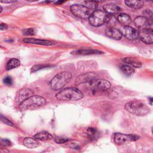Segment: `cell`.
<instances>
[{
    "label": "cell",
    "instance_id": "cell-1",
    "mask_svg": "<svg viewBox=\"0 0 153 153\" xmlns=\"http://www.w3.org/2000/svg\"><path fill=\"white\" fill-rule=\"evenodd\" d=\"M84 94L81 91L75 87L64 88L56 94V97L60 101H75L82 99Z\"/></svg>",
    "mask_w": 153,
    "mask_h": 153
},
{
    "label": "cell",
    "instance_id": "cell-2",
    "mask_svg": "<svg viewBox=\"0 0 153 153\" xmlns=\"http://www.w3.org/2000/svg\"><path fill=\"white\" fill-rule=\"evenodd\" d=\"M125 109L129 113L137 115L144 116L149 112V108L140 100H132L125 105Z\"/></svg>",
    "mask_w": 153,
    "mask_h": 153
},
{
    "label": "cell",
    "instance_id": "cell-3",
    "mask_svg": "<svg viewBox=\"0 0 153 153\" xmlns=\"http://www.w3.org/2000/svg\"><path fill=\"white\" fill-rule=\"evenodd\" d=\"M72 75L66 71L57 74L51 80L50 85L53 90H58L62 88L71 79Z\"/></svg>",
    "mask_w": 153,
    "mask_h": 153
},
{
    "label": "cell",
    "instance_id": "cell-4",
    "mask_svg": "<svg viewBox=\"0 0 153 153\" xmlns=\"http://www.w3.org/2000/svg\"><path fill=\"white\" fill-rule=\"evenodd\" d=\"M109 16L102 10H96L93 11L88 17V22L91 25L99 27L104 23H108Z\"/></svg>",
    "mask_w": 153,
    "mask_h": 153
},
{
    "label": "cell",
    "instance_id": "cell-5",
    "mask_svg": "<svg viewBox=\"0 0 153 153\" xmlns=\"http://www.w3.org/2000/svg\"><path fill=\"white\" fill-rule=\"evenodd\" d=\"M45 103L46 99L44 97L40 96H33L19 104V108L22 111H26L43 106Z\"/></svg>",
    "mask_w": 153,
    "mask_h": 153
},
{
    "label": "cell",
    "instance_id": "cell-6",
    "mask_svg": "<svg viewBox=\"0 0 153 153\" xmlns=\"http://www.w3.org/2000/svg\"><path fill=\"white\" fill-rule=\"evenodd\" d=\"M70 10L71 13L76 17L81 18V19H86L88 18L89 14V9L87 8L85 5L81 4H74L71 6Z\"/></svg>",
    "mask_w": 153,
    "mask_h": 153
},
{
    "label": "cell",
    "instance_id": "cell-7",
    "mask_svg": "<svg viewBox=\"0 0 153 153\" xmlns=\"http://www.w3.org/2000/svg\"><path fill=\"white\" fill-rule=\"evenodd\" d=\"M139 137L136 135L116 133L114 135V141L117 145H123L129 142L135 141L137 140Z\"/></svg>",
    "mask_w": 153,
    "mask_h": 153
},
{
    "label": "cell",
    "instance_id": "cell-8",
    "mask_svg": "<svg viewBox=\"0 0 153 153\" xmlns=\"http://www.w3.org/2000/svg\"><path fill=\"white\" fill-rule=\"evenodd\" d=\"M139 37L146 44H153V29L150 28H142L139 31Z\"/></svg>",
    "mask_w": 153,
    "mask_h": 153
},
{
    "label": "cell",
    "instance_id": "cell-9",
    "mask_svg": "<svg viewBox=\"0 0 153 153\" xmlns=\"http://www.w3.org/2000/svg\"><path fill=\"white\" fill-rule=\"evenodd\" d=\"M98 75L94 72H87L78 76L75 79V84L79 85L85 82H91L97 80Z\"/></svg>",
    "mask_w": 153,
    "mask_h": 153
},
{
    "label": "cell",
    "instance_id": "cell-10",
    "mask_svg": "<svg viewBox=\"0 0 153 153\" xmlns=\"http://www.w3.org/2000/svg\"><path fill=\"white\" fill-rule=\"evenodd\" d=\"M33 91L30 88H22L20 90L16 96V102L20 104L26 99L33 96Z\"/></svg>",
    "mask_w": 153,
    "mask_h": 153
},
{
    "label": "cell",
    "instance_id": "cell-11",
    "mask_svg": "<svg viewBox=\"0 0 153 153\" xmlns=\"http://www.w3.org/2000/svg\"><path fill=\"white\" fill-rule=\"evenodd\" d=\"M122 33L129 40H134L139 36V31L130 26H124Z\"/></svg>",
    "mask_w": 153,
    "mask_h": 153
},
{
    "label": "cell",
    "instance_id": "cell-12",
    "mask_svg": "<svg viewBox=\"0 0 153 153\" xmlns=\"http://www.w3.org/2000/svg\"><path fill=\"white\" fill-rule=\"evenodd\" d=\"M23 41L26 43L33 44L37 45H52L56 44V43L53 41L46 40V39H40L36 38H27L23 39Z\"/></svg>",
    "mask_w": 153,
    "mask_h": 153
},
{
    "label": "cell",
    "instance_id": "cell-13",
    "mask_svg": "<svg viewBox=\"0 0 153 153\" xmlns=\"http://www.w3.org/2000/svg\"><path fill=\"white\" fill-rule=\"evenodd\" d=\"M106 35L112 39L115 40L121 39L123 36L122 32L118 29L115 27H109L105 31Z\"/></svg>",
    "mask_w": 153,
    "mask_h": 153
},
{
    "label": "cell",
    "instance_id": "cell-14",
    "mask_svg": "<svg viewBox=\"0 0 153 153\" xmlns=\"http://www.w3.org/2000/svg\"><path fill=\"white\" fill-rule=\"evenodd\" d=\"M94 87L99 90L105 91L109 89L111 84L109 81L105 79H97L94 81Z\"/></svg>",
    "mask_w": 153,
    "mask_h": 153
},
{
    "label": "cell",
    "instance_id": "cell-15",
    "mask_svg": "<svg viewBox=\"0 0 153 153\" xmlns=\"http://www.w3.org/2000/svg\"><path fill=\"white\" fill-rule=\"evenodd\" d=\"M104 11L109 14H115L118 13L121 10V8L114 4H106L103 6Z\"/></svg>",
    "mask_w": 153,
    "mask_h": 153
},
{
    "label": "cell",
    "instance_id": "cell-16",
    "mask_svg": "<svg viewBox=\"0 0 153 153\" xmlns=\"http://www.w3.org/2000/svg\"><path fill=\"white\" fill-rule=\"evenodd\" d=\"M103 53L102 52L92 49H81L78 50L76 51H74L71 52L72 54L76 55H90V54H100Z\"/></svg>",
    "mask_w": 153,
    "mask_h": 153
},
{
    "label": "cell",
    "instance_id": "cell-17",
    "mask_svg": "<svg viewBox=\"0 0 153 153\" xmlns=\"http://www.w3.org/2000/svg\"><path fill=\"white\" fill-rule=\"evenodd\" d=\"M122 60L124 63L127 64L128 65H129L135 68H140L142 66L141 62L134 57H127L123 59Z\"/></svg>",
    "mask_w": 153,
    "mask_h": 153
},
{
    "label": "cell",
    "instance_id": "cell-18",
    "mask_svg": "<svg viewBox=\"0 0 153 153\" xmlns=\"http://www.w3.org/2000/svg\"><path fill=\"white\" fill-rule=\"evenodd\" d=\"M23 145L28 148L33 149L38 146L39 142L32 137H26L23 140Z\"/></svg>",
    "mask_w": 153,
    "mask_h": 153
},
{
    "label": "cell",
    "instance_id": "cell-19",
    "mask_svg": "<svg viewBox=\"0 0 153 153\" xmlns=\"http://www.w3.org/2000/svg\"><path fill=\"white\" fill-rule=\"evenodd\" d=\"M125 4L127 5V6L134 9L141 8L144 5V2L142 1L127 0L125 1Z\"/></svg>",
    "mask_w": 153,
    "mask_h": 153
},
{
    "label": "cell",
    "instance_id": "cell-20",
    "mask_svg": "<svg viewBox=\"0 0 153 153\" xmlns=\"http://www.w3.org/2000/svg\"><path fill=\"white\" fill-rule=\"evenodd\" d=\"M33 137L37 140H48L53 139V136L47 131H42L36 133Z\"/></svg>",
    "mask_w": 153,
    "mask_h": 153
},
{
    "label": "cell",
    "instance_id": "cell-21",
    "mask_svg": "<svg viewBox=\"0 0 153 153\" xmlns=\"http://www.w3.org/2000/svg\"><path fill=\"white\" fill-rule=\"evenodd\" d=\"M118 21L124 26H128V25L131 22V18L126 13H121L117 17Z\"/></svg>",
    "mask_w": 153,
    "mask_h": 153
},
{
    "label": "cell",
    "instance_id": "cell-22",
    "mask_svg": "<svg viewBox=\"0 0 153 153\" xmlns=\"http://www.w3.org/2000/svg\"><path fill=\"white\" fill-rule=\"evenodd\" d=\"M134 23L136 26L140 29L144 28L145 26H148L147 20L143 16H138L136 17L134 20Z\"/></svg>",
    "mask_w": 153,
    "mask_h": 153
},
{
    "label": "cell",
    "instance_id": "cell-23",
    "mask_svg": "<svg viewBox=\"0 0 153 153\" xmlns=\"http://www.w3.org/2000/svg\"><path fill=\"white\" fill-rule=\"evenodd\" d=\"M20 65V62L19 59L16 58L11 59L8 61L6 65V69L9 71V70L16 68L18 66H19Z\"/></svg>",
    "mask_w": 153,
    "mask_h": 153
},
{
    "label": "cell",
    "instance_id": "cell-24",
    "mask_svg": "<svg viewBox=\"0 0 153 153\" xmlns=\"http://www.w3.org/2000/svg\"><path fill=\"white\" fill-rule=\"evenodd\" d=\"M143 17L146 19L148 22V25H153V13L148 9H146L143 11Z\"/></svg>",
    "mask_w": 153,
    "mask_h": 153
},
{
    "label": "cell",
    "instance_id": "cell-25",
    "mask_svg": "<svg viewBox=\"0 0 153 153\" xmlns=\"http://www.w3.org/2000/svg\"><path fill=\"white\" fill-rule=\"evenodd\" d=\"M120 69L122 73L126 76H130L134 73V69L132 67L128 65H123L120 66Z\"/></svg>",
    "mask_w": 153,
    "mask_h": 153
},
{
    "label": "cell",
    "instance_id": "cell-26",
    "mask_svg": "<svg viewBox=\"0 0 153 153\" xmlns=\"http://www.w3.org/2000/svg\"><path fill=\"white\" fill-rule=\"evenodd\" d=\"M50 66H51L49 65H34L32 67V68L30 69V71L32 72H34L39 71L40 69L47 68H48V67H50Z\"/></svg>",
    "mask_w": 153,
    "mask_h": 153
},
{
    "label": "cell",
    "instance_id": "cell-27",
    "mask_svg": "<svg viewBox=\"0 0 153 153\" xmlns=\"http://www.w3.org/2000/svg\"><path fill=\"white\" fill-rule=\"evenodd\" d=\"M85 6L88 9L94 10L97 7V2L95 1H84Z\"/></svg>",
    "mask_w": 153,
    "mask_h": 153
},
{
    "label": "cell",
    "instance_id": "cell-28",
    "mask_svg": "<svg viewBox=\"0 0 153 153\" xmlns=\"http://www.w3.org/2000/svg\"><path fill=\"white\" fill-rule=\"evenodd\" d=\"M87 133L88 136L90 137V138H93L96 136V134H97V131L96 129L93 127H90L88 128L87 130Z\"/></svg>",
    "mask_w": 153,
    "mask_h": 153
},
{
    "label": "cell",
    "instance_id": "cell-29",
    "mask_svg": "<svg viewBox=\"0 0 153 153\" xmlns=\"http://www.w3.org/2000/svg\"><path fill=\"white\" fill-rule=\"evenodd\" d=\"M22 33L25 35H33L35 33V30L33 28H27L22 30Z\"/></svg>",
    "mask_w": 153,
    "mask_h": 153
},
{
    "label": "cell",
    "instance_id": "cell-30",
    "mask_svg": "<svg viewBox=\"0 0 153 153\" xmlns=\"http://www.w3.org/2000/svg\"><path fill=\"white\" fill-rule=\"evenodd\" d=\"M1 121L5 124H7L10 126H13V124L9 120L4 117L2 115H1Z\"/></svg>",
    "mask_w": 153,
    "mask_h": 153
},
{
    "label": "cell",
    "instance_id": "cell-31",
    "mask_svg": "<svg viewBox=\"0 0 153 153\" xmlns=\"http://www.w3.org/2000/svg\"><path fill=\"white\" fill-rule=\"evenodd\" d=\"M69 140L68 139L66 138H63V137H56L54 139V141L59 143V144H62V143H65L66 142H67Z\"/></svg>",
    "mask_w": 153,
    "mask_h": 153
},
{
    "label": "cell",
    "instance_id": "cell-32",
    "mask_svg": "<svg viewBox=\"0 0 153 153\" xmlns=\"http://www.w3.org/2000/svg\"><path fill=\"white\" fill-rule=\"evenodd\" d=\"M3 82L7 85H12L13 80H12V78L10 76H6L4 78Z\"/></svg>",
    "mask_w": 153,
    "mask_h": 153
},
{
    "label": "cell",
    "instance_id": "cell-33",
    "mask_svg": "<svg viewBox=\"0 0 153 153\" xmlns=\"http://www.w3.org/2000/svg\"><path fill=\"white\" fill-rule=\"evenodd\" d=\"M1 142V143L5 146H9L11 145V142L7 139H2Z\"/></svg>",
    "mask_w": 153,
    "mask_h": 153
},
{
    "label": "cell",
    "instance_id": "cell-34",
    "mask_svg": "<svg viewBox=\"0 0 153 153\" xmlns=\"http://www.w3.org/2000/svg\"><path fill=\"white\" fill-rule=\"evenodd\" d=\"M69 147L71 148H72V149H79V146L78 144L74 143H70Z\"/></svg>",
    "mask_w": 153,
    "mask_h": 153
},
{
    "label": "cell",
    "instance_id": "cell-35",
    "mask_svg": "<svg viewBox=\"0 0 153 153\" xmlns=\"http://www.w3.org/2000/svg\"><path fill=\"white\" fill-rule=\"evenodd\" d=\"M8 28V26L5 24V23H1L0 25V29L1 30H5Z\"/></svg>",
    "mask_w": 153,
    "mask_h": 153
},
{
    "label": "cell",
    "instance_id": "cell-36",
    "mask_svg": "<svg viewBox=\"0 0 153 153\" xmlns=\"http://www.w3.org/2000/svg\"><path fill=\"white\" fill-rule=\"evenodd\" d=\"M1 3H5V4H10V3H13L16 2V1H11V0H8V1H0Z\"/></svg>",
    "mask_w": 153,
    "mask_h": 153
},
{
    "label": "cell",
    "instance_id": "cell-37",
    "mask_svg": "<svg viewBox=\"0 0 153 153\" xmlns=\"http://www.w3.org/2000/svg\"><path fill=\"white\" fill-rule=\"evenodd\" d=\"M1 153H10V152L6 149H1Z\"/></svg>",
    "mask_w": 153,
    "mask_h": 153
},
{
    "label": "cell",
    "instance_id": "cell-38",
    "mask_svg": "<svg viewBox=\"0 0 153 153\" xmlns=\"http://www.w3.org/2000/svg\"><path fill=\"white\" fill-rule=\"evenodd\" d=\"M0 7H1V11H0V13H1V12H2V7H1V6Z\"/></svg>",
    "mask_w": 153,
    "mask_h": 153
},
{
    "label": "cell",
    "instance_id": "cell-39",
    "mask_svg": "<svg viewBox=\"0 0 153 153\" xmlns=\"http://www.w3.org/2000/svg\"><path fill=\"white\" fill-rule=\"evenodd\" d=\"M152 134H153V128H152Z\"/></svg>",
    "mask_w": 153,
    "mask_h": 153
}]
</instances>
